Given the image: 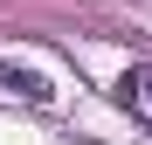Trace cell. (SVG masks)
I'll list each match as a JSON object with an SVG mask.
<instances>
[{"label":"cell","mask_w":152,"mask_h":145,"mask_svg":"<svg viewBox=\"0 0 152 145\" xmlns=\"http://www.w3.org/2000/svg\"><path fill=\"white\" fill-rule=\"evenodd\" d=\"M0 90L28 97V104H56V83H48L42 69H28V62H7V55H0Z\"/></svg>","instance_id":"obj_1"},{"label":"cell","mask_w":152,"mask_h":145,"mask_svg":"<svg viewBox=\"0 0 152 145\" xmlns=\"http://www.w3.org/2000/svg\"><path fill=\"white\" fill-rule=\"evenodd\" d=\"M111 97H118V104L132 111V117H145V125H152V69H124Z\"/></svg>","instance_id":"obj_2"}]
</instances>
